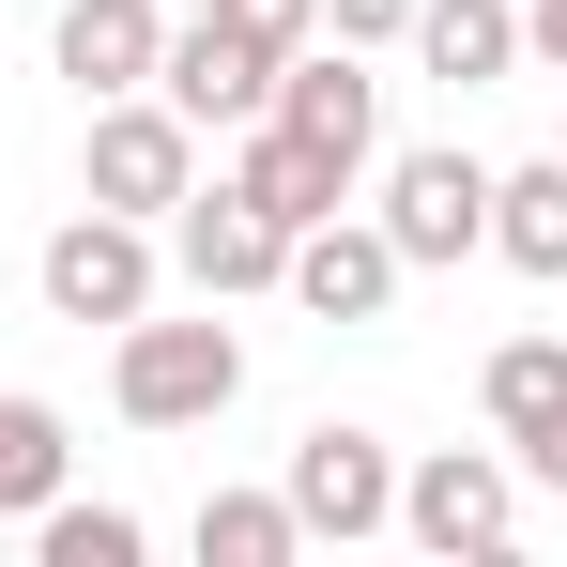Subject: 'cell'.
<instances>
[{
  "mask_svg": "<svg viewBox=\"0 0 567 567\" xmlns=\"http://www.w3.org/2000/svg\"><path fill=\"white\" fill-rule=\"evenodd\" d=\"M107 399H123V430H215L230 399H246V338L199 307V322H169V307H138V322H107Z\"/></svg>",
  "mask_w": 567,
  "mask_h": 567,
  "instance_id": "cell-2",
  "label": "cell"
},
{
  "mask_svg": "<svg viewBox=\"0 0 567 567\" xmlns=\"http://www.w3.org/2000/svg\"><path fill=\"white\" fill-rule=\"evenodd\" d=\"M154 230H169V277H185L199 307H246V291H277V261H291V230H277L246 185H215V169H199Z\"/></svg>",
  "mask_w": 567,
  "mask_h": 567,
  "instance_id": "cell-8",
  "label": "cell"
},
{
  "mask_svg": "<svg viewBox=\"0 0 567 567\" xmlns=\"http://www.w3.org/2000/svg\"><path fill=\"white\" fill-rule=\"evenodd\" d=\"M553 154H567V138H553Z\"/></svg>",
  "mask_w": 567,
  "mask_h": 567,
  "instance_id": "cell-22",
  "label": "cell"
},
{
  "mask_svg": "<svg viewBox=\"0 0 567 567\" xmlns=\"http://www.w3.org/2000/svg\"><path fill=\"white\" fill-rule=\"evenodd\" d=\"M277 291L307 307V322H383V307H399V246H383V215H353V199L307 215L291 261H277Z\"/></svg>",
  "mask_w": 567,
  "mask_h": 567,
  "instance_id": "cell-10",
  "label": "cell"
},
{
  "mask_svg": "<svg viewBox=\"0 0 567 567\" xmlns=\"http://www.w3.org/2000/svg\"><path fill=\"white\" fill-rule=\"evenodd\" d=\"M445 93H491V78H522V0H414V31H399Z\"/></svg>",
  "mask_w": 567,
  "mask_h": 567,
  "instance_id": "cell-13",
  "label": "cell"
},
{
  "mask_svg": "<svg viewBox=\"0 0 567 567\" xmlns=\"http://www.w3.org/2000/svg\"><path fill=\"white\" fill-rule=\"evenodd\" d=\"M261 123H291L307 154H338L353 185H369V154H383V78H369V47H338V31H307L277 62V107Z\"/></svg>",
  "mask_w": 567,
  "mask_h": 567,
  "instance_id": "cell-9",
  "label": "cell"
},
{
  "mask_svg": "<svg viewBox=\"0 0 567 567\" xmlns=\"http://www.w3.org/2000/svg\"><path fill=\"white\" fill-rule=\"evenodd\" d=\"M399 537L445 567H491L522 537V461L506 445H430V461H399Z\"/></svg>",
  "mask_w": 567,
  "mask_h": 567,
  "instance_id": "cell-5",
  "label": "cell"
},
{
  "mask_svg": "<svg viewBox=\"0 0 567 567\" xmlns=\"http://www.w3.org/2000/svg\"><path fill=\"white\" fill-rule=\"evenodd\" d=\"M47 62L78 78V107H107V93H154V62H169V0H62Z\"/></svg>",
  "mask_w": 567,
  "mask_h": 567,
  "instance_id": "cell-11",
  "label": "cell"
},
{
  "mask_svg": "<svg viewBox=\"0 0 567 567\" xmlns=\"http://www.w3.org/2000/svg\"><path fill=\"white\" fill-rule=\"evenodd\" d=\"M277 491H291V522H307V553L338 537H399V445L383 430H353V414H322V430H291V461H277Z\"/></svg>",
  "mask_w": 567,
  "mask_h": 567,
  "instance_id": "cell-6",
  "label": "cell"
},
{
  "mask_svg": "<svg viewBox=\"0 0 567 567\" xmlns=\"http://www.w3.org/2000/svg\"><path fill=\"white\" fill-rule=\"evenodd\" d=\"M47 491H78V430H62V399L0 383V522H31Z\"/></svg>",
  "mask_w": 567,
  "mask_h": 567,
  "instance_id": "cell-15",
  "label": "cell"
},
{
  "mask_svg": "<svg viewBox=\"0 0 567 567\" xmlns=\"http://www.w3.org/2000/svg\"><path fill=\"white\" fill-rule=\"evenodd\" d=\"M491 445L522 461V491H567V399H553V414H522V430H491Z\"/></svg>",
  "mask_w": 567,
  "mask_h": 567,
  "instance_id": "cell-19",
  "label": "cell"
},
{
  "mask_svg": "<svg viewBox=\"0 0 567 567\" xmlns=\"http://www.w3.org/2000/svg\"><path fill=\"white\" fill-rule=\"evenodd\" d=\"M215 185H246L277 230H307V215H338V199H353V169H338V154H307L291 123H230V169H215Z\"/></svg>",
  "mask_w": 567,
  "mask_h": 567,
  "instance_id": "cell-12",
  "label": "cell"
},
{
  "mask_svg": "<svg viewBox=\"0 0 567 567\" xmlns=\"http://www.w3.org/2000/svg\"><path fill=\"white\" fill-rule=\"evenodd\" d=\"M31 553H47V567H138L154 537H138V506H78V491H47V506H31Z\"/></svg>",
  "mask_w": 567,
  "mask_h": 567,
  "instance_id": "cell-17",
  "label": "cell"
},
{
  "mask_svg": "<svg viewBox=\"0 0 567 567\" xmlns=\"http://www.w3.org/2000/svg\"><path fill=\"white\" fill-rule=\"evenodd\" d=\"M47 322H138L154 291H169V230L154 215H107V199H78L62 230H47Z\"/></svg>",
  "mask_w": 567,
  "mask_h": 567,
  "instance_id": "cell-4",
  "label": "cell"
},
{
  "mask_svg": "<svg viewBox=\"0 0 567 567\" xmlns=\"http://www.w3.org/2000/svg\"><path fill=\"white\" fill-rule=\"evenodd\" d=\"M322 31V0H199L169 16V62H154V93L185 107L199 138H230V123H261L277 107V62Z\"/></svg>",
  "mask_w": 567,
  "mask_h": 567,
  "instance_id": "cell-1",
  "label": "cell"
},
{
  "mask_svg": "<svg viewBox=\"0 0 567 567\" xmlns=\"http://www.w3.org/2000/svg\"><path fill=\"white\" fill-rule=\"evenodd\" d=\"M185 553L199 567H307V522H291V491H199Z\"/></svg>",
  "mask_w": 567,
  "mask_h": 567,
  "instance_id": "cell-16",
  "label": "cell"
},
{
  "mask_svg": "<svg viewBox=\"0 0 567 567\" xmlns=\"http://www.w3.org/2000/svg\"><path fill=\"white\" fill-rule=\"evenodd\" d=\"M322 31H338V47H399V31H414V0H322Z\"/></svg>",
  "mask_w": 567,
  "mask_h": 567,
  "instance_id": "cell-20",
  "label": "cell"
},
{
  "mask_svg": "<svg viewBox=\"0 0 567 567\" xmlns=\"http://www.w3.org/2000/svg\"><path fill=\"white\" fill-rule=\"evenodd\" d=\"M185 185H199V123L169 93H107L93 123H78V199H107V215H169Z\"/></svg>",
  "mask_w": 567,
  "mask_h": 567,
  "instance_id": "cell-7",
  "label": "cell"
},
{
  "mask_svg": "<svg viewBox=\"0 0 567 567\" xmlns=\"http://www.w3.org/2000/svg\"><path fill=\"white\" fill-rule=\"evenodd\" d=\"M369 169H383V246H399V277H461V261H491V154L414 138V154H369Z\"/></svg>",
  "mask_w": 567,
  "mask_h": 567,
  "instance_id": "cell-3",
  "label": "cell"
},
{
  "mask_svg": "<svg viewBox=\"0 0 567 567\" xmlns=\"http://www.w3.org/2000/svg\"><path fill=\"white\" fill-rule=\"evenodd\" d=\"M567 399V338H491V369H475V414L491 430H522V414H553Z\"/></svg>",
  "mask_w": 567,
  "mask_h": 567,
  "instance_id": "cell-18",
  "label": "cell"
},
{
  "mask_svg": "<svg viewBox=\"0 0 567 567\" xmlns=\"http://www.w3.org/2000/svg\"><path fill=\"white\" fill-rule=\"evenodd\" d=\"M491 261L506 277H567V154L491 169Z\"/></svg>",
  "mask_w": 567,
  "mask_h": 567,
  "instance_id": "cell-14",
  "label": "cell"
},
{
  "mask_svg": "<svg viewBox=\"0 0 567 567\" xmlns=\"http://www.w3.org/2000/svg\"><path fill=\"white\" fill-rule=\"evenodd\" d=\"M522 62H537V78H567V0H522Z\"/></svg>",
  "mask_w": 567,
  "mask_h": 567,
  "instance_id": "cell-21",
  "label": "cell"
}]
</instances>
